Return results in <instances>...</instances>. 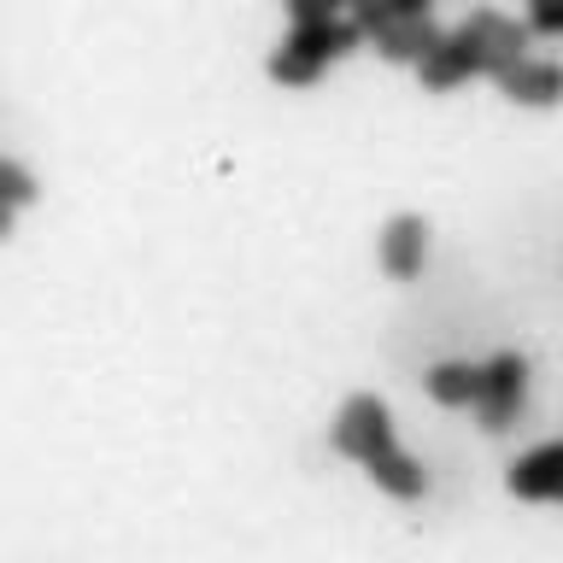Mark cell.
I'll return each mask as SVG.
<instances>
[{
    "label": "cell",
    "instance_id": "1",
    "mask_svg": "<svg viewBox=\"0 0 563 563\" xmlns=\"http://www.w3.org/2000/svg\"><path fill=\"white\" fill-rule=\"evenodd\" d=\"M334 452H346L352 464H364V475L394 499H422V464L411 452H399L394 440V417L376 394H352L334 417Z\"/></svg>",
    "mask_w": 563,
    "mask_h": 563
},
{
    "label": "cell",
    "instance_id": "6",
    "mask_svg": "<svg viewBox=\"0 0 563 563\" xmlns=\"http://www.w3.org/2000/svg\"><path fill=\"white\" fill-rule=\"evenodd\" d=\"M422 258H429V223L405 211V218H394L382 229V264H387V276L411 282L422 271Z\"/></svg>",
    "mask_w": 563,
    "mask_h": 563
},
{
    "label": "cell",
    "instance_id": "4",
    "mask_svg": "<svg viewBox=\"0 0 563 563\" xmlns=\"http://www.w3.org/2000/svg\"><path fill=\"white\" fill-rule=\"evenodd\" d=\"M528 399V358L522 352H499L493 364H482V394H475V411H482L487 434H505L517 422Z\"/></svg>",
    "mask_w": 563,
    "mask_h": 563
},
{
    "label": "cell",
    "instance_id": "10",
    "mask_svg": "<svg viewBox=\"0 0 563 563\" xmlns=\"http://www.w3.org/2000/svg\"><path fill=\"white\" fill-rule=\"evenodd\" d=\"M475 394H482V364H434L429 369L434 405H475Z\"/></svg>",
    "mask_w": 563,
    "mask_h": 563
},
{
    "label": "cell",
    "instance_id": "12",
    "mask_svg": "<svg viewBox=\"0 0 563 563\" xmlns=\"http://www.w3.org/2000/svg\"><path fill=\"white\" fill-rule=\"evenodd\" d=\"M346 0H288L294 24H317V18H341Z\"/></svg>",
    "mask_w": 563,
    "mask_h": 563
},
{
    "label": "cell",
    "instance_id": "9",
    "mask_svg": "<svg viewBox=\"0 0 563 563\" xmlns=\"http://www.w3.org/2000/svg\"><path fill=\"white\" fill-rule=\"evenodd\" d=\"M528 42H534V30L517 24V18H499L493 12L487 18V77H499V70H510L517 59H528Z\"/></svg>",
    "mask_w": 563,
    "mask_h": 563
},
{
    "label": "cell",
    "instance_id": "3",
    "mask_svg": "<svg viewBox=\"0 0 563 563\" xmlns=\"http://www.w3.org/2000/svg\"><path fill=\"white\" fill-rule=\"evenodd\" d=\"M487 7L482 12H470V24H457L452 35H440V42L417 59L422 70V82L429 88H457V82H470L475 70L487 65Z\"/></svg>",
    "mask_w": 563,
    "mask_h": 563
},
{
    "label": "cell",
    "instance_id": "5",
    "mask_svg": "<svg viewBox=\"0 0 563 563\" xmlns=\"http://www.w3.org/2000/svg\"><path fill=\"white\" fill-rule=\"evenodd\" d=\"M510 493L528 505L563 499V446H534L528 457H517V464H510Z\"/></svg>",
    "mask_w": 563,
    "mask_h": 563
},
{
    "label": "cell",
    "instance_id": "11",
    "mask_svg": "<svg viewBox=\"0 0 563 563\" xmlns=\"http://www.w3.org/2000/svg\"><path fill=\"white\" fill-rule=\"evenodd\" d=\"M0 200L7 206H30L35 200V176L24 165H12V158H0Z\"/></svg>",
    "mask_w": 563,
    "mask_h": 563
},
{
    "label": "cell",
    "instance_id": "13",
    "mask_svg": "<svg viewBox=\"0 0 563 563\" xmlns=\"http://www.w3.org/2000/svg\"><path fill=\"white\" fill-rule=\"evenodd\" d=\"M528 30H534V35H558V30H563V0H534Z\"/></svg>",
    "mask_w": 563,
    "mask_h": 563
},
{
    "label": "cell",
    "instance_id": "7",
    "mask_svg": "<svg viewBox=\"0 0 563 563\" xmlns=\"http://www.w3.org/2000/svg\"><path fill=\"white\" fill-rule=\"evenodd\" d=\"M499 88L522 106H558L563 95V70L552 59H517L510 70H499Z\"/></svg>",
    "mask_w": 563,
    "mask_h": 563
},
{
    "label": "cell",
    "instance_id": "14",
    "mask_svg": "<svg viewBox=\"0 0 563 563\" xmlns=\"http://www.w3.org/2000/svg\"><path fill=\"white\" fill-rule=\"evenodd\" d=\"M387 12H394V18H422V12H429V0H387Z\"/></svg>",
    "mask_w": 563,
    "mask_h": 563
},
{
    "label": "cell",
    "instance_id": "8",
    "mask_svg": "<svg viewBox=\"0 0 563 563\" xmlns=\"http://www.w3.org/2000/svg\"><path fill=\"white\" fill-rule=\"evenodd\" d=\"M434 42H440V30H434L429 12L422 18H387V24L376 30V47L387 53V59H399V65H417Z\"/></svg>",
    "mask_w": 563,
    "mask_h": 563
},
{
    "label": "cell",
    "instance_id": "2",
    "mask_svg": "<svg viewBox=\"0 0 563 563\" xmlns=\"http://www.w3.org/2000/svg\"><path fill=\"white\" fill-rule=\"evenodd\" d=\"M358 47V30L346 24V18H317V24H294V35L271 53V77L276 82H294V88H306L317 82L323 70L341 59V53Z\"/></svg>",
    "mask_w": 563,
    "mask_h": 563
},
{
    "label": "cell",
    "instance_id": "15",
    "mask_svg": "<svg viewBox=\"0 0 563 563\" xmlns=\"http://www.w3.org/2000/svg\"><path fill=\"white\" fill-rule=\"evenodd\" d=\"M12 211H18V206H7V200H0V241L12 235Z\"/></svg>",
    "mask_w": 563,
    "mask_h": 563
}]
</instances>
